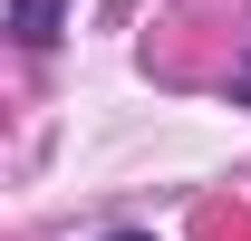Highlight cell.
<instances>
[{"instance_id":"cell-1","label":"cell","mask_w":251,"mask_h":241,"mask_svg":"<svg viewBox=\"0 0 251 241\" xmlns=\"http://www.w3.org/2000/svg\"><path fill=\"white\" fill-rule=\"evenodd\" d=\"M68 20V0H10V29H20V48H49Z\"/></svg>"},{"instance_id":"cell-2","label":"cell","mask_w":251,"mask_h":241,"mask_svg":"<svg viewBox=\"0 0 251 241\" xmlns=\"http://www.w3.org/2000/svg\"><path fill=\"white\" fill-rule=\"evenodd\" d=\"M106 241H155V232H106Z\"/></svg>"}]
</instances>
